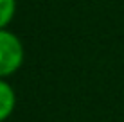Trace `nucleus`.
<instances>
[{"instance_id":"f257e3e1","label":"nucleus","mask_w":124,"mask_h":122,"mask_svg":"<svg viewBox=\"0 0 124 122\" xmlns=\"http://www.w3.org/2000/svg\"><path fill=\"white\" fill-rule=\"evenodd\" d=\"M23 61L22 41L7 31H0V77H6L20 68Z\"/></svg>"},{"instance_id":"f03ea898","label":"nucleus","mask_w":124,"mask_h":122,"mask_svg":"<svg viewBox=\"0 0 124 122\" xmlns=\"http://www.w3.org/2000/svg\"><path fill=\"white\" fill-rule=\"evenodd\" d=\"M15 108V92L6 81L0 79V122L6 120Z\"/></svg>"},{"instance_id":"7ed1b4c3","label":"nucleus","mask_w":124,"mask_h":122,"mask_svg":"<svg viewBox=\"0 0 124 122\" xmlns=\"http://www.w3.org/2000/svg\"><path fill=\"white\" fill-rule=\"evenodd\" d=\"M13 16H15V0H0V31H4Z\"/></svg>"}]
</instances>
